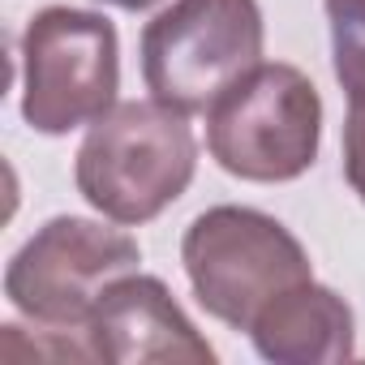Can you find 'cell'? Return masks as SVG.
I'll return each mask as SVG.
<instances>
[{
  "instance_id": "obj_1",
  "label": "cell",
  "mask_w": 365,
  "mask_h": 365,
  "mask_svg": "<svg viewBox=\"0 0 365 365\" xmlns=\"http://www.w3.org/2000/svg\"><path fill=\"white\" fill-rule=\"evenodd\" d=\"M198 138L185 120L159 99H129L86 125L73 159L78 194L112 224L138 228L159 220L194 185Z\"/></svg>"
},
{
  "instance_id": "obj_2",
  "label": "cell",
  "mask_w": 365,
  "mask_h": 365,
  "mask_svg": "<svg viewBox=\"0 0 365 365\" xmlns=\"http://www.w3.org/2000/svg\"><path fill=\"white\" fill-rule=\"evenodd\" d=\"M322 142L318 86L284 61L254 65L207 112L211 159L254 185H284L314 168Z\"/></svg>"
},
{
  "instance_id": "obj_3",
  "label": "cell",
  "mask_w": 365,
  "mask_h": 365,
  "mask_svg": "<svg viewBox=\"0 0 365 365\" xmlns=\"http://www.w3.org/2000/svg\"><path fill=\"white\" fill-rule=\"evenodd\" d=\"M198 305L232 331H250L267 301L314 279L305 245L267 211L211 207L180 237Z\"/></svg>"
},
{
  "instance_id": "obj_4",
  "label": "cell",
  "mask_w": 365,
  "mask_h": 365,
  "mask_svg": "<svg viewBox=\"0 0 365 365\" xmlns=\"http://www.w3.org/2000/svg\"><path fill=\"white\" fill-rule=\"evenodd\" d=\"M258 0H176L142 31V82L150 99L176 112H211V103L262 65Z\"/></svg>"
},
{
  "instance_id": "obj_5",
  "label": "cell",
  "mask_w": 365,
  "mask_h": 365,
  "mask_svg": "<svg viewBox=\"0 0 365 365\" xmlns=\"http://www.w3.org/2000/svg\"><path fill=\"white\" fill-rule=\"evenodd\" d=\"M22 116L35 133L61 138L116 108L120 43L95 9L48 5L22 31Z\"/></svg>"
},
{
  "instance_id": "obj_6",
  "label": "cell",
  "mask_w": 365,
  "mask_h": 365,
  "mask_svg": "<svg viewBox=\"0 0 365 365\" xmlns=\"http://www.w3.org/2000/svg\"><path fill=\"white\" fill-rule=\"evenodd\" d=\"M142 250L120 228L82 215L48 220L5 267V297L39 331H82L99 297L129 271H138Z\"/></svg>"
},
{
  "instance_id": "obj_7",
  "label": "cell",
  "mask_w": 365,
  "mask_h": 365,
  "mask_svg": "<svg viewBox=\"0 0 365 365\" xmlns=\"http://www.w3.org/2000/svg\"><path fill=\"white\" fill-rule=\"evenodd\" d=\"M86 344L95 361H112V365H150V361L211 365L215 361V348L198 335L190 314L168 292V284L138 271L120 275L99 297L86 322Z\"/></svg>"
},
{
  "instance_id": "obj_8",
  "label": "cell",
  "mask_w": 365,
  "mask_h": 365,
  "mask_svg": "<svg viewBox=\"0 0 365 365\" xmlns=\"http://www.w3.org/2000/svg\"><path fill=\"white\" fill-rule=\"evenodd\" d=\"M250 339L258 356L275 365H339L356 356L352 309L318 279H305L267 301L250 327Z\"/></svg>"
},
{
  "instance_id": "obj_9",
  "label": "cell",
  "mask_w": 365,
  "mask_h": 365,
  "mask_svg": "<svg viewBox=\"0 0 365 365\" xmlns=\"http://www.w3.org/2000/svg\"><path fill=\"white\" fill-rule=\"evenodd\" d=\"M331 26V65L348 103H365V0H322Z\"/></svg>"
},
{
  "instance_id": "obj_10",
  "label": "cell",
  "mask_w": 365,
  "mask_h": 365,
  "mask_svg": "<svg viewBox=\"0 0 365 365\" xmlns=\"http://www.w3.org/2000/svg\"><path fill=\"white\" fill-rule=\"evenodd\" d=\"M344 180L365 202V103H348L344 120Z\"/></svg>"
},
{
  "instance_id": "obj_11",
  "label": "cell",
  "mask_w": 365,
  "mask_h": 365,
  "mask_svg": "<svg viewBox=\"0 0 365 365\" xmlns=\"http://www.w3.org/2000/svg\"><path fill=\"white\" fill-rule=\"evenodd\" d=\"M103 5H116V9H125V14H142V9H155L159 0H103Z\"/></svg>"
}]
</instances>
